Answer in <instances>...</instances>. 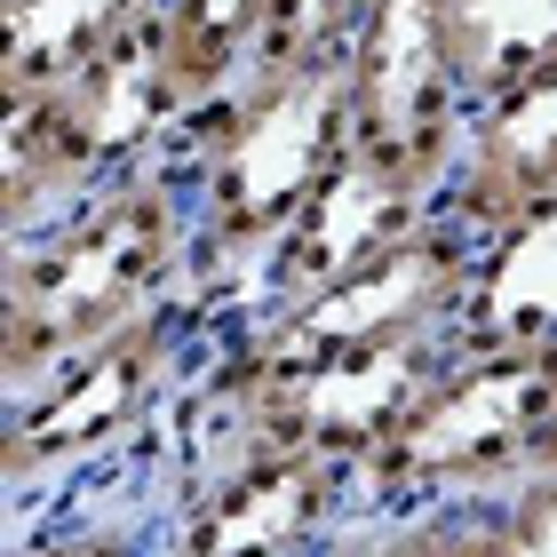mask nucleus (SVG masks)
I'll return each mask as SVG.
<instances>
[{"instance_id":"1a4fd4ad","label":"nucleus","mask_w":557,"mask_h":557,"mask_svg":"<svg viewBox=\"0 0 557 557\" xmlns=\"http://www.w3.org/2000/svg\"><path fill=\"white\" fill-rule=\"evenodd\" d=\"M422 215H438V199L414 191V184H398V175H383V168H367L359 151H350V160L335 168V184L311 199V215L287 232V247L271 256V271L256 278V295H247V311L232 319V335L247 319H263L271 302L311 295V287H326V278H343L350 263H367L374 247L407 239ZM232 335H223V343H232Z\"/></svg>"},{"instance_id":"4468645a","label":"nucleus","mask_w":557,"mask_h":557,"mask_svg":"<svg viewBox=\"0 0 557 557\" xmlns=\"http://www.w3.org/2000/svg\"><path fill=\"white\" fill-rule=\"evenodd\" d=\"M9 557H160V502H72L48 494L40 510L9 518Z\"/></svg>"},{"instance_id":"a211bd4d","label":"nucleus","mask_w":557,"mask_h":557,"mask_svg":"<svg viewBox=\"0 0 557 557\" xmlns=\"http://www.w3.org/2000/svg\"><path fill=\"white\" fill-rule=\"evenodd\" d=\"M446 549V510H422V518H350L326 557H438Z\"/></svg>"},{"instance_id":"9b49d317","label":"nucleus","mask_w":557,"mask_h":557,"mask_svg":"<svg viewBox=\"0 0 557 557\" xmlns=\"http://www.w3.org/2000/svg\"><path fill=\"white\" fill-rule=\"evenodd\" d=\"M446 335L454 350H557V199L478 232V263Z\"/></svg>"},{"instance_id":"9d476101","label":"nucleus","mask_w":557,"mask_h":557,"mask_svg":"<svg viewBox=\"0 0 557 557\" xmlns=\"http://www.w3.org/2000/svg\"><path fill=\"white\" fill-rule=\"evenodd\" d=\"M542 199H557V64L478 96L470 144L446 184V215H462L470 232H494Z\"/></svg>"},{"instance_id":"7ed1b4c3","label":"nucleus","mask_w":557,"mask_h":557,"mask_svg":"<svg viewBox=\"0 0 557 557\" xmlns=\"http://www.w3.org/2000/svg\"><path fill=\"white\" fill-rule=\"evenodd\" d=\"M208 359H215V319L199 302V287H184V295L136 311L128 326L96 335L88 350H72L33 391L0 398V486H9V518L48 502V494H64L72 478L136 454L175 414V398L199 383Z\"/></svg>"},{"instance_id":"6ab92c4d","label":"nucleus","mask_w":557,"mask_h":557,"mask_svg":"<svg viewBox=\"0 0 557 557\" xmlns=\"http://www.w3.org/2000/svg\"><path fill=\"white\" fill-rule=\"evenodd\" d=\"M542 462H557V414H549V454H542Z\"/></svg>"},{"instance_id":"f8f14e48","label":"nucleus","mask_w":557,"mask_h":557,"mask_svg":"<svg viewBox=\"0 0 557 557\" xmlns=\"http://www.w3.org/2000/svg\"><path fill=\"white\" fill-rule=\"evenodd\" d=\"M160 0H0V96L57 88L112 33L144 24Z\"/></svg>"},{"instance_id":"dca6fc26","label":"nucleus","mask_w":557,"mask_h":557,"mask_svg":"<svg viewBox=\"0 0 557 557\" xmlns=\"http://www.w3.org/2000/svg\"><path fill=\"white\" fill-rule=\"evenodd\" d=\"M438 557H557V462L525 470L494 502H454Z\"/></svg>"},{"instance_id":"f3484780","label":"nucleus","mask_w":557,"mask_h":557,"mask_svg":"<svg viewBox=\"0 0 557 557\" xmlns=\"http://www.w3.org/2000/svg\"><path fill=\"white\" fill-rule=\"evenodd\" d=\"M367 16H374V0H278V9H271V40H263L256 72H311V64H343Z\"/></svg>"},{"instance_id":"20e7f679","label":"nucleus","mask_w":557,"mask_h":557,"mask_svg":"<svg viewBox=\"0 0 557 557\" xmlns=\"http://www.w3.org/2000/svg\"><path fill=\"white\" fill-rule=\"evenodd\" d=\"M184 120L191 104L168 72L160 9L112 33L57 88L0 96V232L33 239L40 223H57L72 199L104 191L112 175L168 160Z\"/></svg>"},{"instance_id":"0eeeda50","label":"nucleus","mask_w":557,"mask_h":557,"mask_svg":"<svg viewBox=\"0 0 557 557\" xmlns=\"http://www.w3.org/2000/svg\"><path fill=\"white\" fill-rule=\"evenodd\" d=\"M350 151L430 199H446L454 160L470 144L478 88L454 48V0H374L343 57Z\"/></svg>"},{"instance_id":"f03ea898","label":"nucleus","mask_w":557,"mask_h":557,"mask_svg":"<svg viewBox=\"0 0 557 557\" xmlns=\"http://www.w3.org/2000/svg\"><path fill=\"white\" fill-rule=\"evenodd\" d=\"M199 263V215L184 160H151L72 199L33 239H9L0 271V398L33 391L72 350L184 295Z\"/></svg>"},{"instance_id":"ddd939ff","label":"nucleus","mask_w":557,"mask_h":557,"mask_svg":"<svg viewBox=\"0 0 557 557\" xmlns=\"http://www.w3.org/2000/svg\"><path fill=\"white\" fill-rule=\"evenodd\" d=\"M271 9L278 0H160V48L191 112L256 72L271 40Z\"/></svg>"},{"instance_id":"6e6552de","label":"nucleus","mask_w":557,"mask_h":557,"mask_svg":"<svg viewBox=\"0 0 557 557\" xmlns=\"http://www.w3.org/2000/svg\"><path fill=\"white\" fill-rule=\"evenodd\" d=\"M359 518V470L302 446L239 438L160 510V557H326Z\"/></svg>"},{"instance_id":"2eb2a0df","label":"nucleus","mask_w":557,"mask_h":557,"mask_svg":"<svg viewBox=\"0 0 557 557\" xmlns=\"http://www.w3.org/2000/svg\"><path fill=\"white\" fill-rule=\"evenodd\" d=\"M454 48L478 96L557 64V0H454Z\"/></svg>"},{"instance_id":"f257e3e1","label":"nucleus","mask_w":557,"mask_h":557,"mask_svg":"<svg viewBox=\"0 0 557 557\" xmlns=\"http://www.w3.org/2000/svg\"><path fill=\"white\" fill-rule=\"evenodd\" d=\"M175 160L191 175L199 215V263L191 287L215 319V343L247 311L256 278L287 247V232L311 215V199L350 160V88L343 64L311 72H247L215 104H199L175 136Z\"/></svg>"},{"instance_id":"423d86ee","label":"nucleus","mask_w":557,"mask_h":557,"mask_svg":"<svg viewBox=\"0 0 557 557\" xmlns=\"http://www.w3.org/2000/svg\"><path fill=\"white\" fill-rule=\"evenodd\" d=\"M478 232L462 215H422L407 239L374 247L367 263H350L343 278H326L311 295L271 302L263 319H247L232 343H215V359L199 367L208 391H263L278 374L335 359V350H374V343H407V335H446L454 302L470 287Z\"/></svg>"},{"instance_id":"39448f33","label":"nucleus","mask_w":557,"mask_h":557,"mask_svg":"<svg viewBox=\"0 0 557 557\" xmlns=\"http://www.w3.org/2000/svg\"><path fill=\"white\" fill-rule=\"evenodd\" d=\"M557 414V350H454L407 422L359 462V518H422L494 502L542 470Z\"/></svg>"}]
</instances>
